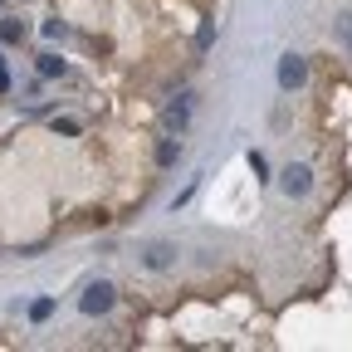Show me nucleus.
<instances>
[{
    "label": "nucleus",
    "mask_w": 352,
    "mask_h": 352,
    "mask_svg": "<svg viewBox=\"0 0 352 352\" xmlns=\"http://www.w3.org/2000/svg\"><path fill=\"white\" fill-rule=\"evenodd\" d=\"M25 39V20H0V44H20Z\"/></svg>",
    "instance_id": "nucleus-6"
},
{
    "label": "nucleus",
    "mask_w": 352,
    "mask_h": 352,
    "mask_svg": "<svg viewBox=\"0 0 352 352\" xmlns=\"http://www.w3.org/2000/svg\"><path fill=\"white\" fill-rule=\"evenodd\" d=\"M176 152H182V147H176V142L166 138V142L157 147V166H171V162H176Z\"/></svg>",
    "instance_id": "nucleus-9"
},
{
    "label": "nucleus",
    "mask_w": 352,
    "mask_h": 352,
    "mask_svg": "<svg viewBox=\"0 0 352 352\" xmlns=\"http://www.w3.org/2000/svg\"><path fill=\"white\" fill-rule=\"evenodd\" d=\"M54 132H59V138H78V122L74 118H54Z\"/></svg>",
    "instance_id": "nucleus-11"
},
{
    "label": "nucleus",
    "mask_w": 352,
    "mask_h": 352,
    "mask_svg": "<svg viewBox=\"0 0 352 352\" xmlns=\"http://www.w3.org/2000/svg\"><path fill=\"white\" fill-rule=\"evenodd\" d=\"M210 39H215V25H201V34H196V50H206Z\"/></svg>",
    "instance_id": "nucleus-12"
},
{
    "label": "nucleus",
    "mask_w": 352,
    "mask_h": 352,
    "mask_svg": "<svg viewBox=\"0 0 352 352\" xmlns=\"http://www.w3.org/2000/svg\"><path fill=\"white\" fill-rule=\"evenodd\" d=\"M39 74H44V78L64 74V59H59V54H39Z\"/></svg>",
    "instance_id": "nucleus-8"
},
{
    "label": "nucleus",
    "mask_w": 352,
    "mask_h": 352,
    "mask_svg": "<svg viewBox=\"0 0 352 352\" xmlns=\"http://www.w3.org/2000/svg\"><path fill=\"white\" fill-rule=\"evenodd\" d=\"M303 83H308L303 54H284V59H279V88H289V94H294V88H303Z\"/></svg>",
    "instance_id": "nucleus-3"
},
{
    "label": "nucleus",
    "mask_w": 352,
    "mask_h": 352,
    "mask_svg": "<svg viewBox=\"0 0 352 352\" xmlns=\"http://www.w3.org/2000/svg\"><path fill=\"white\" fill-rule=\"evenodd\" d=\"M113 303H118V289H113L108 279H98V284H88V289H83V298H78V308H83L88 318H103V314H108Z\"/></svg>",
    "instance_id": "nucleus-1"
},
{
    "label": "nucleus",
    "mask_w": 352,
    "mask_h": 352,
    "mask_svg": "<svg viewBox=\"0 0 352 352\" xmlns=\"http://www.w3.org/2000/svg\"><path fill=\"white\" fill-rule=\"evenodd\" d=\"M338 39L352 50V10H347V15H338Z\"/></svg>",
    "instance_id": "nucleus-10"
},
{
    "label": "nucleus",
    "mask_w": 352,
    "mask_h": 352,
    "mask_svg": "<svg viewBox=\"0 0 352 352\" xmlns=\"http://www.w3.org/2000/svg\"><path fill=\"white\" fill-rule=\"evenodd\" d=\"M0 64H6V59H0Z\"/></svg>",
    "instance_id": "nucleus-15"
},
{
    "label": "nucleus",
    "mask_w": 352,
    "mask_h": 352,
    "mask_svg": "<svg viewBox=\"0 0 352 352\" xmlns=\"http://www.w3.org/2000/svg\"><path fill=\"white\" fill-rule=\"evenodd\" d=\"M54 318V298H34L30 303V323H50Z\"/></svg>",
    "instance_id": "nucleus-7"
},
{
    "label": "nucleus",
    "mask_w": 352,
    "mask_h": 352,
    "mask_svg": "<svg viewBox=\"0 0 352 352\" xmlns=\"http://www.w3.org/2000/svg\"><path fill=\"white\" fill-rule=\"evenodd\" d=\"M250 166H254V176H264V171H270V162H264V152H250Z\"/></svg>",
    "instance_id": "nucleus-13"
},
{
    "label": "nucleus",
    "mask_w": 352,
    "mask_h": 352,
    "mask_svg": "<svg viewBox=\"0 0 352 352\" xmlns=\"http://www.w3.org/2000/svg\"><path fill=\"white\" fill-rule=\"evenodd\" d=\"M142 264H147V270H171V264H176V245H171V240L142 245Z\"/></svg>",
    "instance_id": "nucleus-4"
},
{
    "label": "nucleus",
    "mask_w": 352,
    "mask_h": 352,
    "mask_svg": "<svg viewBox=\"0 0 352 352\" xmlns=\"http://www.w3.org/2000/svg\"><path fill=\"white\" fill-rule=\"evenodd\" d=\"M162 122H166V132H176V138H182L186 132V122H191V98L182 94L176 103H166V113H162Z\"/></svg>",
    "instance_id": "nucleus-5"
},
{
    "label": "nucleus",
    "mask_w": 352,
    "mask_h": 352,
    "mask_svg": "<svg viewBox=\"0 0 352 352\" xmlns=\"http://www.w3.org/2000/svg\"><path fill=\"white\" fill-rule=\"evenodd\" d=\"M0 94H10V74H6V64H0Z\"/></svg>",
    "instance_id": "nucleus-14"
},
{
    "label": "nucleus",
    "mask_w": 352,
    "mask_h": 352,
    "mask_svg": "<svg viewBox=\"0 0 352 352\" xmlns=\"http://www.w3.org/2000/svg\"><path fill=\"white\" fill-rule=\"evenodd\" d=\"M279 191H284V196H308V191H314V171H308L303 162L284 166V171H279Z\"/></svg>",
    "instance_id": "nucleus-2"
}]
</instances>
